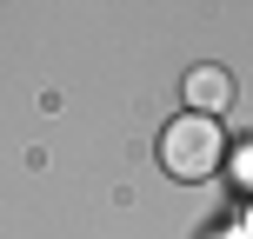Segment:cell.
I'll list each match as a JSON object with an SVG mask.
<instances>
[{
  "instance_id": "cell-1",
  "label": "cell",
  "mask_w": 253,
  "mask_h": 239,
  "mask_svg": "<svg viewBox=\"0 0 253 239\" xmlns=\"http://www.w3.org/2000/svg\"><path fill=\"white\" fill-rule=\"evenodd\" d=\"M220 153H227V139H220V120H207V113H180V120H167V133H160V166L173 179L220 173Z\"/></svg>"
},
{
  "instance_id": "cell-2",
  "label": "cell",
  "mask_w": 253,
  "mask_h": 239,
  "mask_svg": "<svg viewBox=\"0 0 253 239\" xmlns=\"http://www.w3.org/2000/svg\"><path fill=\"white\" fill-rule=\"evenodd\" d=\"M227 106H233V73H227V67H193V73H187V113L220 120Z\"/></svg>"
}]
</instances>
